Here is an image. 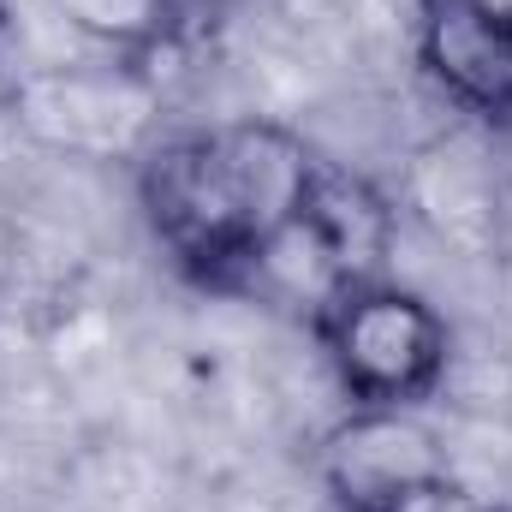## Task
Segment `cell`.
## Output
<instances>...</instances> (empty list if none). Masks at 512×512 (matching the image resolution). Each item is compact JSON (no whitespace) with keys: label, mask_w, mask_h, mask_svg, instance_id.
<instances>
[{"label":"cell","mask_w":512,"mask_h":512,"mask_svg":"<svg viewBox=\"0 0 512 512\" xmlns=\"http://www.w3.org/2000/svg\"><path fill=\"white\" fill-rule=\"evenodd\" d=\"M322 161L280 120L161 131L137 155V203L155 245L191 280L245 292L268 251L304 221Z\"/></svg>","instance_id":"6da1fadb"},{"label":"cell","mask_w":512,"mask_h":512,"mask_svg":"<svg viewBox=\"0 0 512 512\" xmlns=\"http://www.w3.org/2000/svg\"><path fill=\"white\" fill-rule=\"evenodd\" d=\"M316 346L346 393V405H423L447 382L453 328L447 316L399 280H352L316 316Z\"/></svg>","instance_id":"7a4b0ae2"},{"label":"cell","mask_w":512,"mask_h":512,"mask_svg":"<svg viewBox=\"0 0 512 512\" xmlns=\"http://www.w3.org/2000/svg\"><path fill=\"white\" fill-rule=\"evenodd\" d=\"M316 477L340 512H393L453 477L447 441L411 405H346V417L316 441Z\"/></svg>","instance_id":"3957f363"},{"label":"cell","mask_w":512,"mask_h":512,"mask_svg":"<svg viewBox=\"0 0 512 512\" xmlns=\"http://www.w3.org/2000/svg\"><path fill=\"white\" fill-rule=\"evenodd\" d=\"M417 66L447 108L512 126V0H417Z\"/></svg>","instance_id":"277c9868"},{"label":"cell","mask_w":512,"mask_h":512,"mask_svg":"<svg viewBox=\"0 0 512 512\" xmlns=\"http://www.w3.org/2000/svg\"><path fill=\"white\" fill-rule=\"evenodd\" d=\"M72 30H84L90 42H102V48H143V42H155L161 30H167V18H173V0H48Z\"/></svg>","instance_id":"5b68a950"},{"label":"cell","mask_w":512,"mask_h":512,"mask_svg":"<svg viewBox=\"0 0 512 512\" xmlns=\"http://www.w3.org/2000/svg\"><path fill=\"white\" fill-rule=\"evenodd\" d=\"M393 512H489L459 477H441V483H429L423 495H411V501H399Z\"/></svg>","instance_id":"8992f818"}]
</instances>
